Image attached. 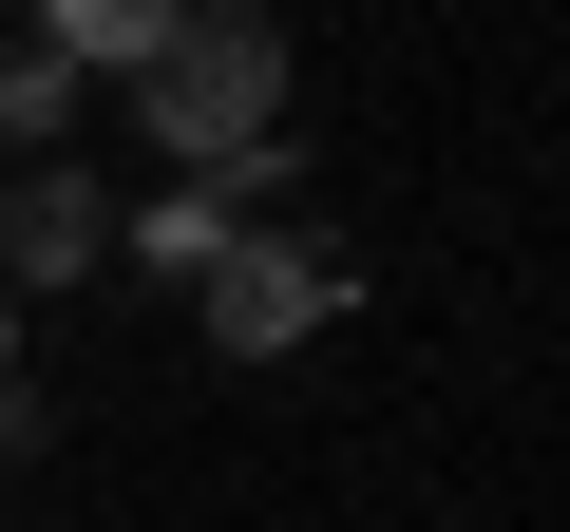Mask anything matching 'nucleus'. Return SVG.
Segmentation results:
<instances>
[{
	"mask_svg": "<svg viewBox=\"0 0 570 532\" xmlns=\"http://www.w3.org/2000/svg\"><path fill=\"white\" fill-rule=\"evenodd\" d=\"M96 266H115V190H96L77 152L0 171V305H20V286H96Z\"/></svg>",
	"mask_w": 570,
	"mask_h": 532,
	"instance_id": "2",
	"label": "nucleus"
},
{
	"mask_svg": "<svg viewBox=\"0 0 570 532\" xmlns=\"http://www.w3.org/2000/svg\"><path fill=\"white\" fill-rule=\"evenodd\" d=\"M58 134H77V77H58L39 39H0V152H20V171H39Z\"/></svg>",
	"mask_w": 570,
	"mask_h": 532,
	"instance_id": "5",
	"label": "nucleus"
},
{
	"mask_svg": "<svg viewBox=\"0 0 570 532\" xmlns=\"http://www.w3.org/2000/svg\"><path fill=\"white\" fill-rule=\"evenodd\" d=\"M134 134H153L190 190H247L266 134H285V39H266V20H171L153 77H134Z\"/></svg>",
	"mask_w": 570,
	"mask_h": 532,
	"instance_id": "1",
	"label": "nucleus"
},
{
	"mask_svg": "<svg viewBox=\"0 0 570 532\" xmlns=\"http://www.w3.org/2000/svg\"><path fill=\"white\" fill-rule=\"evenodd\" d=\"M153 39H171V0H58V20H39L58 77H153Z\"/></svg>",
	"mask_w": 570,
	"mask_h": 532,
	"instance_id": "4",
	"label": "nucleus"
},
{
	"mask_svg": "<svg viewBox=\"0 0 570 532\" xmlns=\"http://www.w3.org/2000/svg\"><path fill=\"white\" fill-rule=\"evenodd\" d=\"M324 305H343V266H324V247H247V228L209 247V343H228V362H285Z\"/></svg>",
	"mask_w": 570,
	"mask_h": 532,
	"instance_id": "3",
	"label": "nucleus"
},
{
	"mask_svg": "<svg viewBox=\"0 0 570 532\" xmlns=\"http://www.w3.org/2000/svg\"><path fill=\"white\" fill-rule=\"evenodd\" d=\"M134 247H153V266H190V286H209V247H228V190H190V209H153Z\"/></svg>",
	"mask_w": 570,
	"mask_h": 532,
	"instance_id": "6",
	"label": "nucleus"
},
{
	"mask_svg": "<svg viewBox=\"0 0 570 532\" xmlns=\"http://www.w3.org/2000/svg\"><path fill=\"white\" fill-rule=\"evenodd\" d=\"M39 437H58V400H39V381H0V475H20Z\"/></svg>",
	"mask_w": 570,
	"mask_h": 532,
	"instance_id": "7",
	"label": "nucleus"
},
{
	"mask_svg": "<svg viewBox=\"0 0 570 532\" xmlns=\"http://www.w3.org/2000/svg\"><path fill=\"white\" fill-rule=\"evenodd\" d=\"M0 381H20V305H0Z\"/></svg>",
	"mask_w": 570,
	"mask_h": 532,
	"instance_id": "8",
	"label": "nucleus"
}]
</instances>
